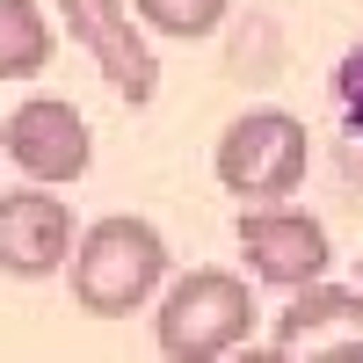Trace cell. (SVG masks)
Segmentation results:
<instances>
[{
  "mask_svg": "<svg viewBox=\"0 0 363 363\" xmlns=\"http://www.w3.org/2000/svg\"><path fill=\"white\" fill-rule=\"evenodd\" d=\"M8 160L29 174V182H80L87 160H95V138H87V116L58 95H29L15 116H8Z\"/></svg>",
  "mask_w": 363,
  "mask_h": 363,
  "instance_id": "cell-7",
  "label": "cell"
},
{
  "mask_svg": "<svg viewBox=\"0 0 363 363\" xmlns=\"http://www.w3.org/2000/svg\"><path fill=\"white\" fill-rule=\"evenodd\" d=\"M335 95H342V116L363 131V44L342 51V66H335Z\"/></svg>",
  "mask_w": 363,
  "mask_h": 363,
  "instance_id": "cell-11",
  "label": "cell"
},
{
  "mask_svg": "<svg viewBox=\"0 0 363 363\" xmlns=\"http://www.w3.org/2000/svg\"><path fill=\"white\" fill-rule=\"evenodd\" d=\"M131 15H138L145 29H160V37L196 44V37H211V29L233 15V0H131Z\"/></svg>",
  "mask_w": 363,
  "mask_h": 363,
  "instance_id": "cell-10",
  "label": "cell"
},
{
  "mask_svg": "<svg viewBox=\"0 0 363 363\" xmlns=\"http://www.w3.org/2000/svg\"><path fill=\"white\" fill-rule=\"evenodd\" d=\"M0 153H8V116H0Z\"/></svg>",
  "mask_w": 363,
  "mask_h": 363,
  "instance_id": "cell-12",
  "label": "cell"
},
{
  "mask_svg": "<svg viewBox=\"0 0 363 363\" xmlns=\"http://www.w3.org/2000/svg\"><path fill=\"white\" fill-rule=\"evenodd\" d=\"M240 255L262 284L277 291H298V284H320L327 262H335V240H327L320 218L306 211H284V203H255L240 211Z\"/></svg>",
  "mask_w": 363,
  "mask_h": 363,
  "instance_id": "cell-5",
  "label": "cell"
},
{
  "mask_svg": "<svg viewBox=\"0 0 363 363\" xmlns=\"http://www.w3.org/2000/svg\"><path fill=\"white\" fill-rule=\"evenodd\" d=\"M255 327H262V306H255L247 277H233V269H189L160 298L153 342L174 363H211V356H233L240 342H255Z\"/></svg>",
  "mask_w": 363,
  "mask_h": 363,
  "instance_id": "cell-2",
  "label": "cell"
},
{
  "mask_svg": "<svg viewBox=\"0 0 363 363\" xmlns=\"http://www.w3.org/2000/svg\"><path fill=\"white\" fill-rule=\"evenodd\" d=\"M73 211L66 196H51V182H29V189L0 196V269L15 284H44L73 262Z\"/></svg>",
  "mask_w": 363,
  "mask_h": 363,
  "instance_id": "cell-6",
  "label": "cell"
},
{
  "mask_svg": "<svg viewBox=\"0 0 363 363\" xmlns=\"http://www.w3.org/2000/svg\"><path fill=\"white\" fill-rule=\"evenodd\" d=\"M356 277H363V255H356Z\"/></svg>",
  "mask_w": 363,
  "mask_h": 363,
  "instance_id": "cell-13",
  "label": "cell"
},
{
  "mask_svg": "<svg viewBox=\"0 0 363 363\" xmlns=\"http://www.w3.org/2000/svg\"><path fill=\"white\" fill-rule=\"evenodd\" d=\"M51 15L37 8V0H0V80H37L51 66Z\"/></svg>",
  "mask_w": 363,
  "mask_h": 363,
  "instance_id": "cell-9",
  "label": "cell"
},
{
  "mask_svg": "<svg viewBox=\"0 0 363 363\" xmlns=\"http://www.w3.org/2000/svg\"><path fill=\"white\" fill-rule=\"evenodd\" d=\"M58 15H66L73 44L102 66V80L131 109H145L160 95V58H153V44H145V22H131L124 0H58Z\"/></svg>",
  "mask_w": 363,
  "mask_h": 363,
  "instance_id": "cell-4",
  "label": "cell"
},
{
  "mask_svg": "<svg viewBox=\"0 0 363 363\" xmlns=\"http://www.w3.org/2000/svg\"><path fill=\"white\" fill-rule=\"evenodd\" d=\"M211 167H218V182H225L233 196L277 203V196H291L298 182H306L313 138H306V124H298L291 109H247V116H233V124L218 131Z\"/></svg>",
  "mask_w": 363,
  "mask_h": 363,
  "instance_id": "cell-3",
  "label": "cell"
},
{
  "mask_svg": "<svg viewBox=\"0 0 363 363\" xmlns=\"http://www.w3.org/2000/svg\"><path fill=\"white\" fill-rule=\"evenodd\" d=\"M269 356H363V291H335V284H298V298L277 313V335H269Z\"/></svg>",
  "mask_w": 363,
  "mask_h": 363,
  "instance_id": "cell-8",
  "label": "cell"
},
{
  "mask_svg": "<svg viewBox=\"0 0 363 363\" xmlns=\"http://www.w3.org/2000/svg\"><path fill=\"white\" fill-rule=\"evenodd\" d=\"M73 306L87 320H124L167 284V240L145 218H102L73 240Z\"/></svg>",
  "mask_w": 363,
  "mask_h": 363,
  "instance_id": "cell-1",
  "label": "cell"
}]
</instances>
